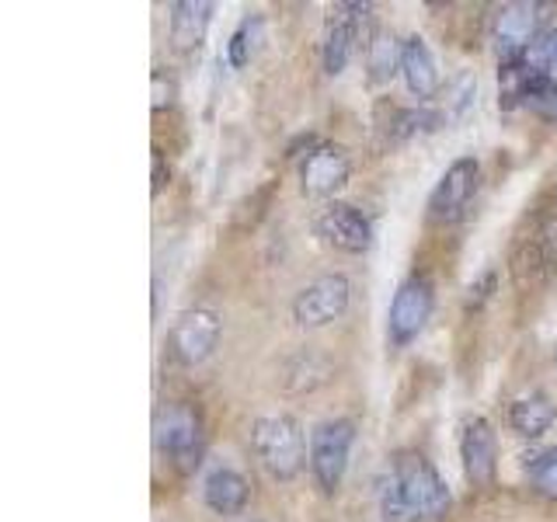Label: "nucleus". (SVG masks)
Listing matches in <instances>:
<instances>
[{
    "instance_id": "ddd939ff",
    "label": "nucleus",
    "mask_w": 557,
    "mask_h": 522,
    "mask_svg": "<svg viewBox=\"0 0 557 522\" xmlns=\"http://www.w3.org/2000/svg\"><path fill=\"white\" fill-rule=\"evenodd\" d=\"M348 174H352V161H348L345 147L321 144L307 153V161L300 167V188L310 199H327L348 185Z\"/></svg>"
},
{
    "instance_id": "f8f14e48",
    "label": "nucleus",
    "mask_w": 557,
    "mask_h": 522,
    "mask_svg": "<svg viewBox=\"0 0 557 522\" xmlns=\"http://www.w3.org/2000/svg\"><path fill=\"white\" fill-rule=\"evenodd\" d=\"M460 460H463V474L474 487H492L498 474V439L495 428L487 418L474 414L463 422L460 435Z\"/></svg>"
},
{
    "instance_id": "6ab92c4d",
    "label": "nucleus",
    "mask_w": 557,
    "mask_h": 522,
    "mask_svg": "<svg viewBox=\"0 0 557 522\" xmlns=\"http://www.w3.org/2000/svg\"><path fill=\"white\" fill-rule=\"evenodd\" d=\"M366 63H370V77L373 84H387L400 70V42L391 32H376L370 49H366Z\"/></svg>"
},
{
    "instance_id": "20e7f679",
    "label": "nucleus",
    "mask_w": 557,
    "mask_h": 522,
    "mask_svg": "<svg viewBox=\"0 0 557 522\" xmlns=\"http://www.w3.org/2000/svg\"><path fill=\"white\" fill-rule=\"evenodd\" d=\"M157 449L164 452V460L178 474H191L206 452L202 414L191 405H174L161 411V418H157Z\"/></svg>"
},
{
    "instance_id": "423d86ee",
    "label": "nucleus",
    "mask_w": 557,
    "mask_h": 522,
    "mask_svg": "<svg viewBox=\"0 0 557 522\" xmlns=\"http://www.w3.org/2000/svg\"><path fill=\"white\" fill-rule=\"evenodd\" d=\"M512 275L519 286H540L557 278V209L540 213L533 234L516 244Z\"/></svg>"
},
{
    "instance_id": "dca6fc26",
    "label": "nucleus",
    "mask_w": 557,
    "mask_h": 522,
    "mask_svg": "<svg viewBox=\"0 0 557 522\" xmlns=\"http://www.w3.org/2000/svg\"><path fill=\"white\" fill-rule=\"evenodd\" d=\"M168 11L174 49H199L209 32V22H213V4L209 0H174Z\"/></svg>"
},
{
    "instance_id": "a878e982",
    "label": "nucleus",
    "mask_w": 557,
    "mask_h": 522,
    "mask_svg": "<svg viewBox=\"0 0 557 522\" xmlns=\"http://www.w3.org/2000/svg\"><path fill=\"white\" fill-rule=\"evenodd\" d=\"M150 191H153V196H161V191H164V185H168V164H164V153L161 150H157L153 147V174H150Z\"/></svg>"
},
{
    "instance_id": "7ed1b4c3",
    "label": "nucleus",
    "mask_w": 557,
    "mask_h": 522,
    "mask_svg": "<svg viewBox=\"0 0 557 522\" xmlns=\"http://www.w3.org/2000/svg\"><path fill=\"white\" fill-rule=\"evenodd\" d=\"M373 4H335L324 17V46H321V60H324V74L338 77L345 74L348 60H352L356 46L370 49L373 42Z\"/></svg>"
},
{
    "instance_id": "f03ea898",
    "label": "nucleus",
    "mask_w": 557,
    "mask_h": 522,
    "mask_svg": "<svg viewBox=\"0 0 557 522\" xmlns=\"http://www.w3.org/2000/svg\"><path fill=\"white\" fill-rule=\"evenodd\" d=\"M251 446L258 452L261 467H265L275 481H293L307 463L304 428L289 414L258 418L255 428H251Z\"/></svg>"
},
{
    "instance_id": "a211bd4d",
    "label": "nucleus",
    "mask_w": 557,
    "mask_h": 522,
    "mask_svg": "<svg viewBox=\"0 0 557 522\" xmlns=\"http://www.w3.org/2000/svg\"><path fill=\"white\" fill-rule=\"evenodd\" d=\"M554 422H557V408L547 394H527L512 400V408H509V425L522 439H536V435H544Z\"/></svg>"
},
{
    "instance_id": "5701e85b",
    "label": "nucleus",
    "mask_w": 557,
    "mask_h": 522,
    "mask_svg": "<svg viewBox=\"0 0 557 522\" xmlns=\"http://www.w3.org/2000/svg\"><path fill=\"white\" fill-rule=\"evenodd\" d=\"M530 460V457H527ZM530 470V481L536 487V495H544L550 501H557V449L547 452H536V457L527 463Z\"/></svg>"
},
{
    "instance_id": "2eb2a0df",
    "label": "nucleus",
    "mask_w": 557,
    "mask_h": 522,
    "mask_svg": "<svg viewBox=\"0 0 557 522\" xmlns=\"http://www.w3.org/2000/svg\"><path fill=\"white\" fill-rule=\"evenodd\" d=\"M400 77H405L408 91L418 101H432L440 95L443 77H440V66H435V57L422 35H408V39L400 42Z\"/></svg>"
},
{
    "instance_id": "412c9836",
    "label": "nucleus",
    "mask_w": 557,
    "mask_h": 522,
    "mask_svg": "<svg viewBox=\"0 0 557 522\" xmlns=\"http://www.w3.org/2000/svg\"><path fill=\"white\" fill-rule=\"evenodd\" d=\"M440 122H443L440 112H429V109H405V112H397V115H394V122H391V136H394V139H414V136H422V133L440 129Z\"/></svg>"
},
{
    "instance_id": "aec40b11",
    "label": "nucleus",
    "mask_w": 557,
    "mask_h": 522,
    "mask_svg": "<svg viewBox=\"0 0 557 522\" xmlns=\"http://www.w3.org/2000/svg\"><path fill=\"white\" fill-rule=\"evenodd\" d=\"M261 32H265V22H261L258 14H248V17H244V22L234 28L231 42H226V63H231L234 70L248 66V63L255 60V52H258Z\"/></svg>"
},
{
    "instance_id": "4468645a",
    "label": "nucleus",
    "mask_w": 557,
    "mask_h": 522,
    "mask_svg": "<svg viewBox=\"0 0 557 522\" xmlns=\"http://www.w3.org/2000/svg\"><path fill=\"white\" fill-rule=\"evenodd\" d=\"M318 234L327 240V244H335L338 251H348V254H366L373 248V223L366 220L356 206H348V202H331L321 209V216H318Z\"/></svg>"
},
{
    "instance_id": "f3484780",
    "label": "nucleus",
    "mask_w": 557,
    "mask_h": 522,
    "mask_svg": "<svg viewBox=\"0 0 557 522\" xmlns=\"http://www.w3.org/2000/svg\"><path fill=\"white\" fill-rule=\"evenodd\" d=\"M248 495H251L248 481L231 467H216L213 474L202 481V501H206V509L216 515H237L244 505H248Z\"/></svg>"
},
{
    "instance_id": "6e6552de",
    "label": "nucleus",
    "mask_w": 557,
    "mask_h": 522,
    "mask_svg": "<svg viewBox=\"0 0 557 522\" xmlns=\"http://www.w3.org/2000/svg\"><path fill=\"white\" fill-rule=\"evenodd\" d=\"M435 307V289L425 275H411L397 286L394 300H391V313H387V335L394 348L411 345L418 335L425 331L429 318Z\"/></svg>"
},
{
    "instance_id": "b1692460",
    "label": "nucleus",
    "mask_w": 557,
    "mask_h": 522,
    "mask_svg": "<svg viewBox=\"0 0 557 522\" xmlns=\"http://www.w3.org/2000/svg\"><path fill=\"white\" fill-rule=\"evenodd\" d=\"M449 98H446V109H449V115H463L470 104H474V95H478V77L474 74H460L457 80H453L449 87Z\"/></svg>"
},
{
    "instance_id": "393cba45",
    "label": "nucleus",
    "mask_w": 557,
    "mask_h": 522,
    "mask_svg": "<svg viewBox=\"0 0 557 522\" xmlns=\"http://www.w3.org/2000/svg\"><path fill=\"white\" fill-rule=\"evenodd\" d=\"M174 104V80L164 77V70H153V112H164Z\"/></svg>"
},
{
    "instance_id": "4be33fe9",
    "label": "nucleus",
    "mask_w": 557,
    "mask_h": 522,
    "mask_svg": "<svg viewBox=\"0 0 557 522\" xmlns=\"http://www.w3.org/2000/svg\"><path fill=\"white\" fill-rule=\"evenodd\" d=\"M522 63H527L533 74L557 77V28H547L540 39L522 52Z\"/></svg>"
},
{
    "instance_id": "f257e3e1",
    "label": "nucleus",
    "mask_w": 557,
    "mask_h": 522,
    "mask_svg": "<svg viewBox=\"0 0 557 522\" xmlns=\"http://www.w3.org/2000/svg\"><path fill=\"white\" fill-rule=\"evenodd\" d=\"M449 501L446 481L422 452H397L380 484L383 522H443Z\"/></svg>"
},
{
    "instance_id": "1a4fd4ad",
    "label": "nucleus",
    "mask_w": 557,
    "mask_h": 522,
    "mask_svg": "<svg viewBox=\"0 0 557 522\" xmlns=\"http://www.w3.org/2000/svg\"><path fill=\"white\" fill-rule=\"evenodd\" d=\"M348 300H352V286L342 272L313 278L293 300V321L300 327H324L331 321L345 318Z\"/></svg>"
},
{
    "instance_id": "bb28decb",
    "label": "nucleus",
    "mask_w": 557,
    "mask_h": 522,
    "mask_svg": "<svg viewBox=\"0 0 557 522\" xmlns=\"http://www.w3.org/2000/svg\"><path fill=\"white\" fill-rule=\"evenodd\" d=\"M547 119H550V122H557V104H554V109L547 112Z\"/></svg>"
},
{
    "instance_id": "9b49d317",
    "label": "nucleus",
    "mask_w": 557,
    "mask_h": 522,
    "mask_svg": "<svg viewBox=\"0 0 557 522\" xmlns=\"http://www.w3.org/2000/svg\"><path fill=\"white\" fill-rule=\"evenodd\" d=\"M547 8L544 4H505L495 17V49L502 63H516L522 60V52H527L540 35V25H544V14Z\"/></svg>"
},
{
    "instance_id": "9d476101",
    "label": "nucleus",
    "mask_w": 557,
    "mask_h": 522,
    "mask_svg": "<svg viewBox=\"0 0 557 522\" xmlns=\"http://www.w3.org/2000/svg\"><path fill=\"white\" fill-rule=\"evenodd\" d=\"M223 321L216 310L209 307H191L185 310L178 324L171 327V352L182 365H199L213 356V348L220 341Z\"/></svg>"
},
{
    "instance_id": "39448f33",
    "label": "nucleus",
    "mask_w": 557,
    "mask_h": 522,
    "mask_svg": "<svg viewBox=\"0 0 557 522\" xmlns=\"http://www.w3.org/2000/svg\"><path fill=\"white\" fill-rule=\"evenodd\" d=\"M352 443L356 422H348V418H327L310 432V474L324 495H335L342 487Z\"/></svg>"
},
{
    "instance_id": "0eeeda50",
    "label": "nucleus",
    "mask_w": 557,
    "mask_h": 522,
    "mask_svg": "<svg viewBox=\"0 0 557 522\" xmlns=\"http://www.w3.org/2000/svg\"><path fill=\"white\" fill-rule=\"evenodd\" d=\"M481 188V164L474 157H457L446 171L440 185L429 196V220L432 223H460L467 216L470 202H474Z\"/></svg>"
}]
</instances>
